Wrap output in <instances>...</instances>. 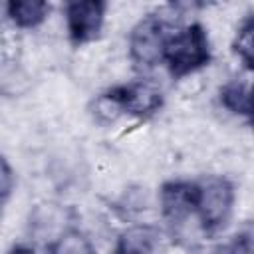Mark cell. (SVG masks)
I'll return each instance as SVG.
<instances>
[{
  "mask_svg": "<svg viewBox=\"0 0 254 254\" xmlns=\"http://www.w3.org/2000/svg\"><path fill=\"white\" fill-rule=\"evenodd\" d=\"M48 254H97V252L85 232H81L75 226H67L50 242Z\"/></svg>",
  "mask_w": 254,
  "mask_h": 254,
  "instance_id": "10",
  "label": "cell"
},
{
  "mask_svg": "<svg viewBox=\"0 0 254 254\" xmlns=\"http://www.w3.org/2000/svg\"><path fill=\"white\" fill-rule=\"evenodd\" d=\"M101 95L119 111V115L127 113L137 119L153 117L155 113L161 111V107L165 103L163 89L155 81L145 79V77L109 87Z\"/></svg>",
  "mask_w": 254,
  "mask_h": 254,
  "instance_id": "4",
  "label": "cell"
},
{
  "mask_svg": "<svg viewBox=\"0 0 254 254\" xmlns=\"http://www.w3.org/2000/svg\"><path fill=\"white\" fill-rule=\"evenodd\" d=\"M210 254H254L252 238L248 234H236L234 238H230L228 242L212 250Z\"/></svg>",
  "mask_w": 254,
  "mask_h": 254,
  "instance_id": "12",
  "label": "cell"
},
{
  "mask_svg": "<svg viewBox=\"0 0 254 254\" xmlns=\"http://www.w3.org/2000/svg\"><path fill=\"white\" fill-rule=\"evenodd\" d=\"M232 52L254 75V12L246 14L238 24L232 40Z\"/></svg>",
  "mask_w": 254,
  "mask_h": 254,
  "instance_id": "11",
  "label": "cell"
},
{
  "mask_svg": "<svg viewBox=\"0 0 254 254\" xmlns=\"http://www.w3.org/2000/svg\"><path fill=\"white\" fill-rule=\"evenodd\" d=\"M196 224L204 236H216L234 212V185L222 175H206L196 181Z\"/></svg>",
  "mask_w": 254,
  "mask_h": 254,
  "instance_id": "2",
  "label": "cell"
},
{
  "mask_svg": "<svg viewBox=\"0 0 254 254\" xmlns=\"http://www.w3.org/2000/svg\"><path fill=\"white\" fill-rule=\"evenodd\" d=\"M115 254H165V234L155 224L127 226L117 236Z\"/></svg>",
  "mask_w": 254,
  "mask_h": 254,
  "instance_id": "7",
  "label": "cell"
},
{
  "mask_svg": "<svg viewBox=\"0 0 254 254\" xmlns=\"http://www.w3.org/2000/svg\"><path fill=\"white\" fill-rule=\"evenodd\" d=\"M171 32V26L165 22L161 14H145L131 28L127 48L129 60L137 71H149L163 64L165 46Z\"/></svg>",
  "mask_w": 254,
  "mask_h": 254,
  "instance_id": "3",
  "label": "cell"
},
{
  "mask_svg": "<svg viewBox=\"0 0 254 254\" xmlns=\"http://www.w3.org/2000/svg\"><path fill=\"white\" fill-rule=\"evenodd\" d=\"M196 181H167L159 190L161 216L173 238L181 232L190 218H196Z\"/></svg>",
  "mask_w": 254,
  "mask_h": 254,
  "instance_id": "5",
  "label": "cell"
},
{
  "mask_svg": "<svg viewBox=\"0 0 254 254\" xmlns=\"http://www.w3.org/2000/svg\"><path fill=\"white\" fill-rule=\"evenodd\" d=\"M8 254H36V250L26 244H16V246H12V250Z\"/></svg>",
  "mask_w": 254,
  "mask_h": 254,
  "instance_id": "14",
  "label": "cell"
},
{
  "mask_svg": "<svg viewBox=\"0 0 254 254\" xmlns=\"http://www.w3.org/2000/svg\"><path fill=\"white\" fill-rule=\"evenodd\" d=\"M52 6L44 0H12L6 4L8 20L20 30H34L46 22Z\"/></svg>",
  "mask_w": 254,
  "mask_h": 254,
  "instance_id": "8",
  "label": "cell"
},
{
  "mask_svg": "<svg viewBox=\"0 0 254 254\" xmlns=\"http://www.w3.org/2000/svg\"><path fill=\"white\" fill-rule=\"evenodd\" d=\"M107 4L101 0H71L64 6L65 30L71 46L79 48L99 38Z\"/></svg>",
  "mask_w": 254,
  "mask_h": 254,
  "instance_id": "6",
  "label": "cell"
},
{
  "mask_svg": "<svg viewBox=\"0 0 254 254\" xmlns=\"http://www.w3.org/2000/svg\"><path fill=\"white\" fill-rule=\"evenodd\" d=\"M210 60L212 50L208 34L200 22H190L171 32L163 54V64L173 79H183L196 73L198 69L206 67Z\"/></svg>",
  "mask_w": 254,
  "mask_h": 254,
  "instance_id": "1",
  "label": "cell"
},
{
  "mask_svg": "<svg viewBox=\"0 0 254 254\" xmlns=\"http://www.w3.org/2000/svg\"><path fill=\"white\" fill-rule=\"evenodd\" d=\"M12 189H14V175H12V169H10V165H8L6 157H4L2 159V187H0V190H2V202L8 200Z\"/></svg>",
  "mask_w": 254,
  "mask_h": 254,
  "instance_id": "13",
  "label": "cell"
},
{
  "mask_svg": "<svg viewBox=\"0 0 254 254\" xmlns=\"http://www.w3.org/2000/svg\"><path fill=\"white\" fill-rule=\"evenodd\" d=\"M220 103L234 115H248L250 107L254 103V79H246V77H232L228 79L220 91Z\"/></svg>",
  "mask_w": 254,
  "mask_h": 254,
  "instance_id": "9",
  "label": "cell"
},
{
  "mask_svg": "<svg viewBox=\"0 0 254 254\" xmlns=\"http://www.w3.org/2000/svg\"><path fill=\"white\" fill-rule=\"evenodd\" d=\"M246 117H248V121H250V125H252V129H254V103H252V107H250V113H248Z\"/></svg>",
  "mask_w": 254,
  "mask_h": 254,
  "instance_id": "15",
  "label": "cell"
}]
</instances>
